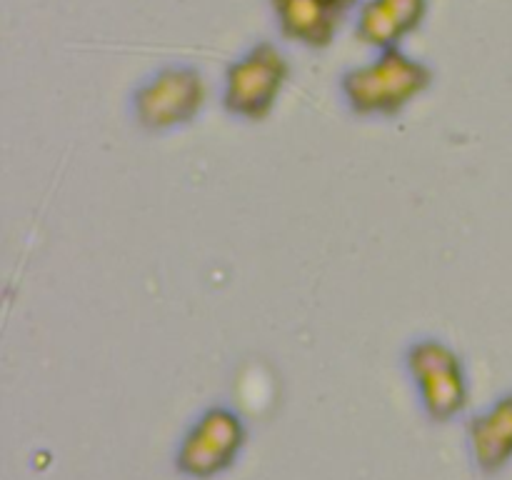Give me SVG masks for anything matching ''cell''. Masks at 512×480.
Masks as SVG:
<instances>
[{
	"mask_svg": "<svg viewBox=\"0 0 512 480\" xmlns=\"http://www.w3.org/2000/svg\"><path fill=\"white\" fill-rule=\"evenodd\" d=\"M435 73L425 60L403 48L380 50L373 60L340 75V95L360 118H395L433 85Z\"/></svg>",
	"mask_w": 512,
	"mask_h": 480,
	"instance_id": "obj_1",
	"label": "cell"
},
{
	"mask_svg": "<svg viewBox=\"0 0 512 480\" xmlns=\"http://www.w3.org/2000/svg\"><path fill=\"white\" fill-rule=\"evenodd\" d=\"M468 448L475 468L483 475H498L512 463V393L468 423Z\"/></svg>",
	"mask_w": 512,
	"mask_h": 480,
	"instance_id": "obj_6",
	"label": "cell"
},
{
	"mask_svg": "<svg viewBox=\"0 0 512 480\" xmlns=\"http://www.w3.org/2000/svg\"><path fill=\"white\" fill-rule=\"evenodd\" d=\"M248 440L245 420L228 405H210L175 450V470L190 480H213L238 463Z\"/></svg>",
	"mask_w": 512,
	"mask_h": 480,
	"instance_id": "obj_5",
	"label": "cell"
},
{
	"mask_svg": "<svg viewBox=\"0 0 512 480\" xmlns=\"http://www.w3.org/2000/svg\"><path fill=\"white\" fill-rule=\"evenodd\" d=\"M208 85L195 65L170 63L155 70L133 93L135 123L150 133L190 125L205 108Z\"/></svg>",
	"mask_w": 512,
	"mask_h": 480,
	"instance_id": "obj_4",
	"label": "cell"
},
{
	"mask_svg": "<svg viewBox=\"0 0 512 480\" xmlns=\"http://www.w3.org/2000/svg\"><path fill=\"white\" fill-rule=\"evenodd\" d=\"M380 5L393 15L405 35H413L425 23L430 10V0H380Z\"/></svg>",
	"mask_w": 512,
	"mask_h": 480,
	"instance_id": "obj_9",
	"label": "cell"
},
{
	"mask_svg": "<svg viewBox=\"0 0 512 480\" xmlns=\"http://www.w3.org/2000/svg\"><path fill=\"white\" fill-rule=\"evenodd\" d=\"M405 368L415 385L423 413L433 423H453L465 413L470 400V383L458 350L445 340H415L405 353Z\"/></svg>",
	"mask_w": 512,
	"mask_h": 480,
	"instance_id": "obj_3",
	"label": "cell"
},
{
	"mask_svg": "<svg viewBox=\"0 0 512 480\" xmlns=\"http://www.w3.org/2000/svg\"><path fill=\"white\" fill-rule=\"evenodd\" d=\"M325 3H328L333 10H338L340 15H345L350 13V10H358L360 5H363V0H325Z\"/></svg>",
	"mask_w": 512,
	"mask_h": 480,
	"instance_id": "obj_10",
	"label": "cell"
},
{
	"mask_svg": "<svg viewBox=\"0 0 512 480\" xmlns=\"http://www.w3.org/2000/svg\"><path fill=\"white\" fill-rule=\"evenodd\" d=\"M270 8L280 35L310 50L330 48L343 18L325 0H270Z\"/></svg>",
	"mask_w": 512,
	"mask_h": 480,
	"instance_id": "obj_7",
	"label": "cell"
},
{
	"mask_svg": "<svg viewBox=\"0 0 512 480\" xmlns=\"http://www.w3.org/2000/svg\"><path fill=\"white\" fill-rule=\"evenodd\" d=\"M355 38L380 53V50L400 48L408 35L395 23L393 15L380 5V0H363L355 13Z\"/></svg>",
	"mask_w": 512,
	"mask_h": 480,
	"instance_id": "obj_8",
	"label": "cell"
},
{
	"mask_svg": "<svg viewBox=\"0 0 512 480\" xmlns=\"http://www.w3.org/2000/svg\"><path fill=\"white\" fill-rule=\"evenodd\" d=\"M290 80V60L273 40H258L225 70L223 105L248 123L270 118Z\"/></svg>",
	"mask_w": 512,
	"mask_h": 480,
	"instance_id": "obj_2",
	"label": "cell"
}]
</instances>
